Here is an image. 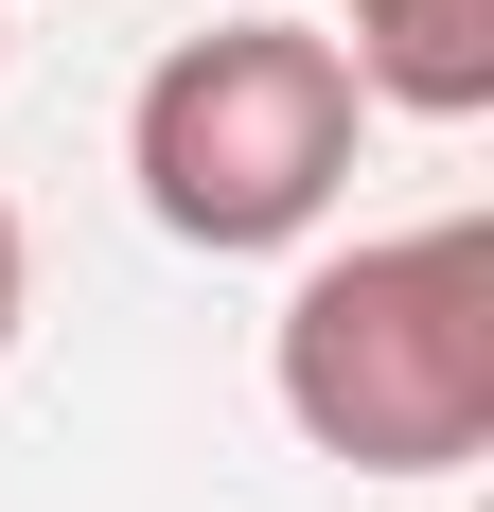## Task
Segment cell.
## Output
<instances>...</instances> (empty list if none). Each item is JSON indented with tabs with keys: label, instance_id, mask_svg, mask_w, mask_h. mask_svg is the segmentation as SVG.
Returning <instances> with one entry per match:
<instances>
[{
	"label": "cell",
	"instance_id": "3",
	"mask_svg": "<svg viewBox=\"0 0 494 512\" xmlns=\"http://www.w3.org/2000/svg\"><path fill=\"white\" fill-rule=\"evenodd\" d=\"M336 53L406 124H477L494 106V0H336Z\"/></svg>",
	"mask_w": 494,
	"mask_h": 512
},
{
	"label": "cell",
	"instance_id": "1",
	"mask_svg": "<svg viewBox=\"0 0 494 512\" xmlns=\"http://www.w3.org/2000/svg\"><path fill=\"white\" fill-rule=\"evenodd\" d=\"M265 389L353 477H459L494 442V230L442 212V230L318 248L265 318Z\"/></svg>",
	"mask_w": 494,
	"mask_h": 512
},
{
	"label": "cell",
	"instance_id": "4",
	"mask_svg": "<svg viewBox=\"0 0 494 512\" xmlns=\"http://www.w3.org/2000/svg\"><path fill=\"white\" fill-rule=\"evenodd\" d=\"M18 318H36V248H18V195H0V354H18Z\"/></svg>",
	"mask_w": 494,
	"mask_h": 512
},
{
	"label": "cell",
	"instance_id": "2",
	"mask_svg": "<svg viewBox=\"0 0 494 512\" xmlns=\"http://www.w3.org/2000/svg\"><path fill=\"white\" fill-rule=\"evenodd\" d=\"M353 142H371V89H353V53L318 36V18H212V36H177L142 71V106H124L142 212L177 248H212V265L300 248V230L353 195Z\"/></svg>",
	"mask_w": 494,
	"mask_h": 512
}]
</instances>
